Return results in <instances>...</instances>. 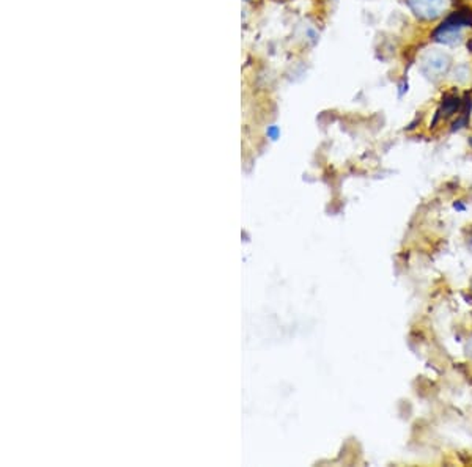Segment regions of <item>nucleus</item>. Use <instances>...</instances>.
I'll list each match as a JSON object with an SVG mask.
<instances>
[{"label":"nucleus","mask_w":472,"mask_h":467,"mask_svg":"<svg viewBox=\"0 0 472 467\" xmlns=\"http://www.w3.org/2000/svg\"><path fill=\"white\" fill-rule=\"evenodd\" d=\"M450 68V57L445 52L430 51L422 57L421 62V72L430 79V81H438L444 74H447Z\"/></svg>","instance_id":"1"},{"label":"nucleus","mask_w":472,"mask_h":467,"mask_svg":"<svg viewBox=\"0 0 472 467\" xmlns=\"http://www.w3.org/2000/svg\"><path fill=\"white\" fill-rule=\"evenodd\" d=\"M431 38L435 39L436 43H441L445 46L460 44L463 39V29H458L455 25L442 21L441 25H438V27L433 30Z\"/></svg>","instance_id":"3"},{"label":"nucleus","mask_w":472,"mask_h":467,"mask_svg":"<svg viewBox=\"0 0 472 467\" xmlns=\"http://www.w3.org/2000/svg\"><path fill=\"white\" fill-rule=\"evenodd\" d=\"M406 4L417 18L425 21L436 19L447 8V0H406Z\"/></svg>","instance_id":"2"},{"label":"nucleus","mask_w":472,"mask_h":467,"mask_svg":"<svg viewBox=\"0 0 472 467\" xmlns=\"http://www.w3.org/2000/svg\"><path fill=\"white\" fill-rule=\"evenodd\" d=\"M471 79V70L466 63L463 65H458L455 68V81L458 84H466Z\"/></svg>","instance_id":"5"},{"label":"nucleus","mask_w":472,"mask_h":467,"mask_svg":"<svg viewBox=\"0 0 472 467\" xmlns=\"http://www.w3.org/2000/svg\"><path fill=\"white\" fill-rule=\"evenodd\" d=\"M460 109H461V101H460V98H458L457 95L444 96L442 98V103H441V107H439V110L436 112L435 121L438 120L439 115H442L444 118H447L450 115H454L455 112H458Z\"/></svg>","instance_id":"4"},{"label":"nucleus","mask_w":472,"mask_h":467,"mask_svg":"<svg viewBox=\"0 0 472 467\" xmlns=\"http://www.w3.org/2000/svg\"><path fill=\"white\" fill-rule=\"evenodd\" d=\"M471 143H472V140H471Z\"/></svg>","instance_id":"6"}]
</instances>
